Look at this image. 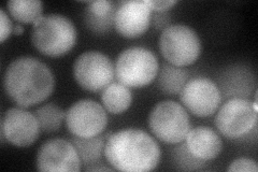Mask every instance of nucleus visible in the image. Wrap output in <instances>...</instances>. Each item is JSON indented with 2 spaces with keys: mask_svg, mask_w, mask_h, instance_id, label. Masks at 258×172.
Segmentation results:
<instances>
[{
  "mask_svg": "<svg viewBox=\"0 0 258 172\" xmlns=\"http://www.w3.org/2000/svg\"><path fill=\"white\" fill-rule=\"evenodd\" d=\"M183 106L194 116L207 118L220 108L221 89L214 81L208 78H196L186 82L180 93Z\"/></svg>",
  "mask_w": 258,
  "mask_h": 172,
  "instance_id": "obj_10",
  "label": "nucleus"
},
{
  "mask_svg": "<svg viewBox=\"0 0 258 172\" xmlns=\"http://www.w3.org/2000/svg\"><path fill=\"white\" fill-rule=\"evenodd\" d=\"M39 122L35 113L24 108H9L3 116L0 135L16 147H28L40 136Z\"/></svg>",
  "mask_w": 258,
  "mask_h": 172,
  "instance_id": "obj_12",
  "label": "nucleus"
},
{
  "mask_svg": "<svg viewBox=\"0 0 258 172\" xmlns=\"http://www.w3.org/2000/svg\"><path fill=\"white\" fill-rule=\"evenodd\" d=\"M229 172L231 171H249V172H257L258 171V166L257 162L253 159L249 158H238L236 160H233L228 169Z\"/></svg>",
  "mask_w": 258,
  "mask_h": 172,
  "instance_id": "obj_22",
  "label": "nucleus"
},
{
  "mask_svg": "<svg viewBox=\"0 0 258 172\" xmlns=\"http://www.w3.org/2000/svg\"><path fill=\"white\" fill-rule=\"evenodd\" d=\"M8 11L20 23L34 24L43 15V4L39 0H11L7 3Z\"/></svg>",
  "mask_w": 258,
  "mask_h": 172,
  "instance_id": "obj_18",
  "label": "nucleus"
},
{
  "mask_svg": "<svg viewBox=\"0 0 258 172\" xmlns=\"http://www.w3.org/2000/svg\"><path fill=\"white\" fill-rule=\"evenodd\" d=\"M72 71L77 83L88 92L102 91L115 78L114 65L99 51H86L79 55Z\"/></svg>",
  "mask_w": 258,
  "mask_h": 172,
  "instance_id": "obj_8",
  "label": "nucleus"
},
{
  "mask_svg": "<svg viewBox=\"0 0 258 172\" xmlns=\"http://www.w3.org/2000/svg\"><path fill=\"white\" fill-rule=\"evenodd\" d=\"M0 25H2V32H0V41L5 42V41L13 34L14 25L7 14L5 9H0Z\"/></svg>",
  "mask_w": 258,
  "mask_h": 172,
  "instance_id": "obj_23",
  "label": "nucleus"
},
{
  "mask_svg": "<svg viewBox=\"0 0 258 172\" xmlns=\"http://www.w3.org/2000/svg\"><path fill=\"white\" fill-rule=\"evenodd\" d=\"M108 114L103 105L93 99H81L66 110L64 123L74 136L91 138L101 135L108 125Z\"/></svg>",
  "mask_w": 258,
  "mask_h": 172,
  "instance_id": "obj_9",
  "label": "nucleus"
},
{
  "mask_svg": "<svg viewBox=\"0 0 258 172\" xmlns=\"http://www.w3.org/2000/svg\"><path fill=\"white\" fill-rule=\"evenodd\" d=\"M77 29L62 14H43L32 24L30 40L37 51L50 57L67 54L77 42Z\"/></svg>",
  "mask_w": 258,
  "mask_h": 172,
  "instance_id": "obj_3",
  "label": "nucleus"
},
{
  "mask_svg": "<svg viewBox=\"0 0 258 172\" xmlns=\"http://www.w3.org/2000/svg\"><path fill=\"white\" fill-rule=\"evenodd\" d=\"M36 166L41 172H77L81 170L82 162L74 144L64 139L54 138L39 147Z\"/></svg>",
  "mask_w": 258,
  "mask_h": 172,
  "instance_id": "obj_11",
  "label": "nucleus"
},
{
  "mask_svg": "<svg viewBox=\"0 0 258 172\" xmlns=\"http://www.w3.org/2000/svg\"><path fill=\"white\" fill-rule=\"evenodd\" d=\"M40 128L45 134L58 132L66 118V111L55 103H45L35 110Z\"/></svg>",
  "mask_w": 258,
  "mask_h": 172,
  "instance_id": "obj_19",
  "label": "nucleus"
},
{
  "mask_svg": "<svg viewBox=\"0 0 258 172\" xmlns=\"http://www.w3.org/2000/svg\"><path fill=\"white\" fill-rule=\"evenodd\" d=\"M104 157L115 170L148 172L158 166L161 151L155 139L144 130L126 128L110 135Z\"/></svg>",
  "mask_w": 258,
  "mask_h": 172,
  "instance_id": "obj_2",
  "label": "nucleus"
},
{
  "mask_svg": "<svg viewBox=\"0 0 258 172\" xmlns=\"http://www.w3.org/2000/svg\"><path fill=\"white\" fill-rule=\"evenodd\" d=\"M159 50L167 63L186 67L195 63L201 54V40L191 27L185 24H171L161 31Z\"/></svg>",
  "mask_w": 258,
  "mask_h": 172,
  "instance_id": "obj_5",
  "label": "nucleus"
},
{
  "mask_svg": "<svg viewBox=\"0 0 258 172\" xmlns=\"http://www.w3.org/2000/svg\"><path fill=\"white\" fill-rule=\"evenodd\" d=\"M4 88L13 102L21 108H29L52 95L55 77L52 69L42 61L32 56H20L7 67Z\"/></svg>",
  "mask_w": 258,
  "mask_h": 172,
  "instance_id": "obj_1",
  "label": "nucleus"
},
{
  "mask_svg": "<svg viewBox=\"0 0 258 172\" xmlns=\"http://www.w3.org/2000/svg\"><path fill=\"white\" fill-rule=\"evenodd\" d=\"M189 78V72L183 67H177L169 63L161 64L157 73V86L168 96L180 95Z\"/></svg>",
  "mask_w": 258,
  "mask_h": 172,
  "instance_id": "obj_15",
  "label": "nucleus"
},
{
  "mask_svg": "<svg viewBox=\"0 0 258 172\" xmlns=\"http://www.w3.org/2000/svg\"><path fill=\"white\" fill-rule=\"evenodd\" d=\"M115 12L107 15H95L84 10L83 19L86 27L96 35H104L114 27Z\"/></svg>",
  "mask_w": 258,
  "mask_h": 172,
  "instance_id": "obj_21",
  "label": "nucleus"
},
{
  "mask_svg": "<svg viewBox=\"0 0 258 172\" xmlns=\"http://www.w3.org/2000/svg\"><path fill=\"white\" fill-rule=\"evenodd\" d=\"M151 23H153V25L156 29H165L169 25H171V19H170V14H169L168 11L165 12H152V18H151Z\"/></svg>",
  "mask_w": 258,
  "mask_h": 172,
  "instance_id": "obj_24",
  "label": "nucleus"
},
{
  "mask_svg": "<svg viewBox=\"0 0 258 172\" xmlns=\"http://www.w3.org/2000/svg\"><path fill=\"white\" fill-rule=\"evenodd\" d=\"M149 126L158 140L168 144L184 141L191 129L187 110L173 100H164L154 105L149 116Z\"/></svg>",
  "mask_w": 258,
  "mask_h": 172,
  "instance_id": "obj_6",
  "label": "nucleus"
},
{
  "mask_svg": "<svg viewBox=\"0 0 258 172\" xmlns=\"http://www.w3.org/2000/svg\"><path fill=\"white\" fill-rule=\"evenodd\" d=\"M100 99L107 112L122 114L132 105L133 94L126 85L119 82H112L101 91Z\"/></svg>",
  "mask_w": 258,
  "mask_h": 172,
  "instance_id": "obj_16",
  "label": "nucleus"
},
{
  "mask_svg": "<svg viewBox=\"0 0 258 172\" xmlns=\"http://www.w3.org/2000/svg\"><path fill=\"white\" fill-rule=\"evenodd\" d=\"M152 11L165 12L169 11L171 8L177 4L176 0H145Z\"/></svg>",
  "mask_w": 258,
  "mask_h": 172,
  "instance_id": "obj_25",
  "label": "nucleus"
},
{
  "mask_svg": "<svg viewBox=\"0 0 258 172\" xmlns=\"http://www.w3.org/2000/svg\"><path fill=\"white\" fill-rule=\"evenodd\" d=\"M24 32V27L21 25V24H16L14 25V29H13V34L16 36H20Z\"/></svg>",
  "mask_w": 258,
  "mask_h": 172,
  "instance_id": "obj_27",
  "label": "nucleus"
},
{
  "mask_svg": "<svg viewBox=\"0 0 258 172\" xmlns=\"http://www.w3.org/2000/svg\"><path fill=\"white\" fill-rule=\"evenodd\" d=\"M179 145L175 146L172 152V158L176 169L184 171H196L203 170L206 167V161L201 160L188 151L185 142L177 143Z\"/></svg>",
  "mask_w": 258,
  "mask_h": 172,
  "instance_id": "obj_20",
  "label": "nucleus"
},
{
  "mask_svg": "<svg viewBox=\"0 0 258 172\" xmlns=\"http://www.w3.org/2000/svg\"><path fill=\"white\" fill-rule=\"evenodd\" d=\"M110 133L106 135H98L91 138H81L75 136L70 142L74 144L78 152L82 165L93 166L98 162L104 152V145L110 137Z\"/></svg>",
  "mask_w": 258,
  "mask_h": 172,
  "instance_id": "obj_17",
  "label": "nucleus"
},
{
  "mask_svg": "<svg viewBox=\"0 0 258 172\" xmlns=\"http://www.w3.org/2000/svg\"><path fill=\"white\" fill-rule=\"evenodd\" d=\"M111 170L112 169L107 167H92V166L85 167V171H111Z\"/></svg>",
  "mask_w": 258,
  "mask_h": 172,
  "instance_id": "obj_26",
  "label": "nucleus"
},
{
  "mask_svg": "<svg viewBox=\"0 0 258 172\" xmlns=\"http://www.w3.org/2000/svg\"><path fill=\"white\" fill-rule=\"evenodd\" d=\"M188 151L201 160H212L219 157L223 150V141L214 129L198 126L189 130L185 138Z\"/></svg>",
  "mask_w": 258,
  "mask_h": 172,
  "instance_id": "obj_14",
  "label": "nucleus"
},
{
  "mask_svg": "<svg viewBox=\"0 0 258 172\" xmlns=\"http://www.w3.org/2000/svg\"><path fill=\"white\" fill-rule=\"evenodd\" d=\"M152 12L145 0L117 3L114 15V28L124 38H138L149 29Z\"/></svg>",
  "mask_w": 258,
  "mask_h": 172,
  "instance_id": "obj_13",
  "label": "nucleus"
},
{
  "mask_svg": "<svg viewBox=\"0 0 258 172\" xmlns=\"http://www.w3.org/2000/svg\"><path fill=\"white\" fill-rule=\"evenodd\" d=\"M257 113L251 101L241 97L231 98L217 112L215 126L224 137L235 140L256 129Z\"/></svg>",
  "mask_w": 258,
  "mask_h": 172,
  "instance_id": "obj_7",
  "label": "nucleus"
},
{
  "mask_svg": "<svg viewBox=\"0 0 258 172\" xmlns=\"http://www.w3.org/2000/svg\"><path fill=\"white\" fill-rule=\"evenodd\" d=\"M159 63L147 47L131 46L119 53L114 65L115 79L129 88H142L157 77Z\"/></svg>",
  "mask_w": 258,
  "mask_h": 172,
  "instance_id": "obj_4",
  "label": "nucleus"
}]
</instances>
